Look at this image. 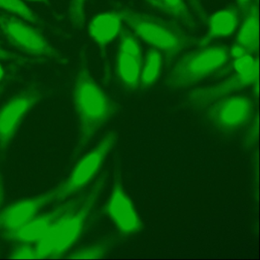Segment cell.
Instances as JSON below:
<instances>
[{"label": "cell", "mask_w": 260, "mask_h": 260, "mask_svg": "<svg viewBox=\"0 0 260 260\" xmlns=\"http://www.w3.org/2000/svg\"><path fill=\"white\" fill-rule=\"evenodd\" d=\"M74 106L78 116L79 135L72 158H77L97 132L109 121L115 107L106 92L94 80L87 60H82L74 86Z\"/></svg>", "instance_id": "6da1fadb"}, {"label": "cell", "mask_w": 260, "mask_h": 260, "mask_svg": "<svg viewBox=\"0 0 260 260\" xmlns=\"http://www.w3.org/2000/svg\"><path fill=\"white\" fill-rule=\"evenodd\" d=\"M106 175L100 176L89 191L74 208L67 211L42 240L36 243L39 258H60L80 238L87 219L104 189Z\"/></svg>", "instance_id": "7a4b0ae2"}, {"label": "cell", "mask_w": 260, "mask_h": 260, "mask_svg": "<svg viewBox=\"0 0 260 260\" xmlns=\"http://www.w3.org/2000/svg\"><path fill=\"white\" fill-rule=\"evenodd\" d=\"M118 13L138 37L162 52L169 60L196 43L186 31L170 21L127 8Z\"/></svg>", "instance_id": "3957f363"}, {"label": "cell", "mask_w": 260, "mask_h": 260, "mask_svg": "<svg viewBox=\"0 0 260 260\" xmlns=\"http://www.w3.org/2000/svg\"><path fill=\"white\" fill-rule=\"evenodd\" d=\"M229 56L226 47L203 46L201 49L188 53L175 64L166 84L173 90L189 87L224 66Z\"/></svg>", "instance_id": "277c9868"}, {"label": "cell", "mask_w": 260, "mask_h": 260, "mask_svg": "<svg viewBox=\"0 0 260 260\" xmlns=\"http://www.w3.org/2000/svg\"><path fill=\"white\" fill-rule=\"evenodd\" d=\"M0 31L13 47L25 54L60 63L68 61L42 33L15 15L0 13Z\"/></svg>", "instance_id": "5b68a950"}, {"label": "cell", "mask_w": 260, "mask_h": 260, "mask_svg": "<svg viewBox=\"0 0 260 260\" xmlns=\"http://www.w3.org/2000/svg\"><path fill=\"white\" fill-rule=\"evenodd\" d=\"M118 141L116 132L108 133L95 148L85 155L74 167L68 179L54 188V201L64 200L86 187L99 173L105 159Z\"/></svg>", "instance_id": "8992f818"}, {"label": "cell", "mask_w": 260, "mask_h": 260, "mask_svg": "<svg viewBox=\"0 0 260 260\" xmlns=\"http://www.w3.org/2000/svg\"><path fill=\"white\" fill-rule=\"evenodd\" d=\"M39 88L31 86L9 100L0 109V152L4 153L29 111L40 101Z\"/></svg>", "instance_id": "52a82bcc"}, {"label": "cell", "mask_w": 260, "mask_h": 260, "mask_svg": "<svg viewBox=\"0 0 260 260\" xmlns=\"http://www.w3.org/2000/svg\"><path fill=\"white\" fill-rule=\"evenodd\" d=\"M254 113L253 103L246 96H228L208 106L207 118L223 132H231L246 126Z\"/></svg>", "instance_id": "ba28073f"}, {"label": "cell", "mask_w": 260, "mask_h": 260, "mask_svg": "<svg viewBox=\"0 0 260 260\" xmlns=\"http://www.w3.org/2000/svg\"><path fill=\"white\" fill-rule=\"evenodd\" d=\"M106 212L123 235H134L142 229L141 217L124 191L118 176L115 179L112 194L106 204Z\"/></svg>", "instance_id": "9c48e42d"}, {"label": "cell", "mask_w": 260, "mask_h": 260, "mask_svg": "<svg viewBox=\"0 0 260 260\" xmlns=\"http://www.w3.org/2000/svg\"><path fill=\"white\" fill-rule=\"evenodd\" d=\"M258 68L248 72H236L223 81L208 87L199 88L188 92V100L194 107L205 108L234 92L243 89L258 80Z\"/></svg>", "instance_id": "30bf717a"}, {"label": "cell", "mask_w": 260, "mask_h": 260, "mask_svg": "<svg viewBox=\"0 0 260 260\" xmlns=\"http://www.w3.org/2000/svg\"><path fill=\"white\" fill-rule=\"evenodd\" d=\"M142 69V51L138 39L123 30L117 57L116 72L121 83L131 89L139 86Z\"/></svg>", "instance_id": "8fae6325"}, {"label": "cell", "mask_w": 260, "mask_h": 260, "mask_svg": "<svg viewBox=\"0 0 260 260\" xmlns=\"http://www.w3.org/2000/svg\"><path fill=\"white\" fill-rule=\"evenodd\" d=\"M82 196L68 201L57 207L51 212L36 216L29 222L15 231H6L5 236L9 240L20 243H38L43 238L54 223L67 211L74 208L81 200Z\"/></svg>", "instance_id": "7c38bea8"}, {"label": "cell", "mask_w": 260, "mask_h": 260, "mask_svg": "<svg viewBox=\"0 0 260 260\" xmlns=\"http://www.w3.org/2000/svg\"><path fill=\"white\" fill-rule=\"evenodd\" d=\"M54 189L32 199L16 202L0 214V228L6 231H15L26 224L38 215L40 210L54 202Z\"/></svg>", "instance_id": "4fadbf2b"}, {"label": "cell", "mask_w": 260, "mask_h": 260, "mask_svg": "<svg viewBox=\"0 0 260 260\" xmlns=\"http://www.w3.org/2000/svg\"><path fill=\"white\" fill-rule=\"evenodd\" d=\"M121 15L117 12L102 13L95 16L89 24L90 37L101 49H104L121 31Z\"/></svg>", "instance_id": "5bb4252c"}, {"label": "cell", "mask_w": 260, "mask_h": 260, "mask_svg": "<svg viewBox=\"0 0 260 260\" xmlns=\"http://www.w3.org/2000/svg\"><path fill=\"white\" fill-rule=\"evenodd\" d=\"M208 31L201 42V47L206 46L213 39L228 37L235 32L239 22L238 10L234 8L225 9L214 13L207 21Z\"/></svg>", "instance_id": "9a60e30c"}, {"label": "cell", "mask_w": 260, "mask_h": 260, "mask_svg": "<svg viewBox=\"0 0 260 260\" xmlns=\"http://www.w3.org/2000/svg\"><path fill=\"white\" fill-rule=\"evenodd\" d=\"M244 15V20L234 45L241 48L246 54H252L256 52L258 47V13L256 6L252 4Z\"/></svg>", "instance_id": "2e32d148"}, {"label": "cell", "mask_w": 260, "mask_h": 260, "mask_svg": "<svg viewBox=\"0 0 260 260\" xmlns=\"http://www.w3.org/2000/svg\"><path fill=\"white\" fill-rule=\"evenodd\" d=\"M147 4L160 10L190 30L196 28V22L191 10L185 0H145Z\"/></svg>", "instance_id": "e0dca14e"}, {"label": "cell", "mask_w": 260, "mask_h": 260, "mask_svg": "<svg viewBox=\"0 0 260 260\" xmlns=\"http://www.w3.org/2000/svg\"><path fill=\"white\" fill-rule=\"evenodd\" d=\"M162 69V54L156 48L149 51L145 63L141 69L140 84L144 88L153 86L160 76Z\"/></svg>", "instance_id": "ac0fdd59"}, {"label": "cell", "mask_w": 260, "mask_h": 260, "mask_svg": "<svg viewBox=\"0 0 260 260\" xmlns=\"http://www.w3.org/2000/svg\"><path fill=\"white\" fill-rule=\"evenodd\" d=\"M0 9L31 24H42L40 18L21 0H0Z\"/></svg>", "instance_id": "d6986e66"}, {"label": "cell", "mask_w": 260, "mask_h": 260, "mask_svg": "<svg viewBox=\"0 0 260 260\" xmlns=\"http://www.w3.org/2000/svg\"><path fill=\"white\" fill-rule=\"evenodd\" d=\"M115 243V239L107 238L83 249L76 251L70 255V258H100L106 256Z\"/></svg>", "instance_id": "ffe728a7"}, {"label": "cell", "mask_w": 260, "mask_h": 260, "mask_svg": "<svg viewBox=\"0 0 260 260\" xmlns=\"http://www.w3.org/2000/svg\"><path fill=\"white\" fill-rule=\"evenodd\" d=\"M86 2V0H71L69 10L70 20L77 28H80L84 24Z\"/></svg>", "instance_id": "44dd1931"}, {"label": "cell", "mask_w": 260, "mask_h": 260, "mask_svg": "<svg viewBox=\"0 0 260 260\" xmlns=\"http://www.w3.org/2000/svg\"><path fill=\"white\" fill-rule=\"evenodd\" d=\"M12 258H39L36 247L30 246L29 243H22V244L16 246L11 255Z\"/></svg>", "instance_id": "7402d4cb"}, {"label": "cell", "mask_w": 260, "mask_h": 260, "mask_svg": "<svg viewBox=\"0 0 260 260\" xmlns=\"http://www.w3.org/2000/svg\"><path fill=\"white\" fill-rule=\"evenodd\" d=\"M258 139V121L253 123L248 129L243 140V146L246 150L253 148Z\"/></svg>", "instance_id": "603a6c76"}, {"label": "cell", "mask_w": 260, "mask_h": 260, "mask_svg": "<svg viewBox=\"0 0 260 260\" xmlns=\"http://www.w3.org/2000/svg\"><path fill=\"white\" fill-rule=\"evenodd\" d=\"M188 4L191 7L192 11H194V15L202 22H205L208 21L206 11L202 4V0H188Z\"/></svg>", "instance_id": "cb8c5ba5"}, {"label": "cell", "mask_w": 260, "mask_h": 260, "mask_svg": "<svg viewBox=\"0 0 260 260\" xmlns=\"http://www.w3.org/2000/svg\"><path fill=\"white\" fill-rule=\"evenodd\" d=\"M0 60H11V61H17L24 63L31 62V60L26 57L25 58L16 53L10 52L2 48H0Z\"/></svg>", "instance_id": "d4e9b609"}, {"label": "cell", "mask_w": 260, "mask_h": 260, "mask_svg": "<svg viewBox=\"0 0 260 260\" xmlns=\"http://www.w3.org/2000/svg\"><path fill=\"white\" fill-rule=\"evenodd\" d=\"M239 10L245 14L252 5V0H237Z\"/></svg>", "instance_id": "484cf974"}, {"label": "cell", "mask_w": 260, "mask_h": 260, "mask_svg": "<svg viewBox=\"0 0 260 260\" xmlns=\"http://www.w3.org/2000/svg\"><path fill=\"white\" fill-rule=\"evenodd\" d=\"M4 180H3L2 176L0 173V206L2 205L3 202H4Z\"/></svg>", "instance_id": "4316f807"}, {"label": "cell", "mask_w": 260, "mask_h": 260, "mask_svg": "<svg viewBox=\"0 0 260 260\" xmlns=\"http://www.w3.org/2000/svg\"><path fill=\"white\" fill-rule=\"evenodd\" d=\"M4 74H5V71H4L2 64L0 63V81L3 80V78H4Z\"/></svg>", "instance_id": "83f0119b"}, {"label": "cell", "mask_w": 260, "mask_h": 260, "mask_svg": "<svg viewBox=\"0 0 260 260\" xmlns=\"http://www.w3.org/2000/svg\"><path fill=\"white\" fill-rule=\"evenodd\" d=\"M4 89H5V86H4V85L0 84V96L3 95V93H4Z\"/></svg>", "instance_id": "f1b7e54d"}, {"label": "cell", "mask_w": 260, "mask_h": 260, "mask_svg": "<svg viewBox=\"0 0 260 260\" xmlns=\"http://www.w3.org/2000/svg\"><path fill=\"white\" fill-rule=\"evenodd\" d=\"M28 1H32V2L47 3L48 0H28Z\"/></svg>", "instance_id": "f546056e"}]
</instances>
